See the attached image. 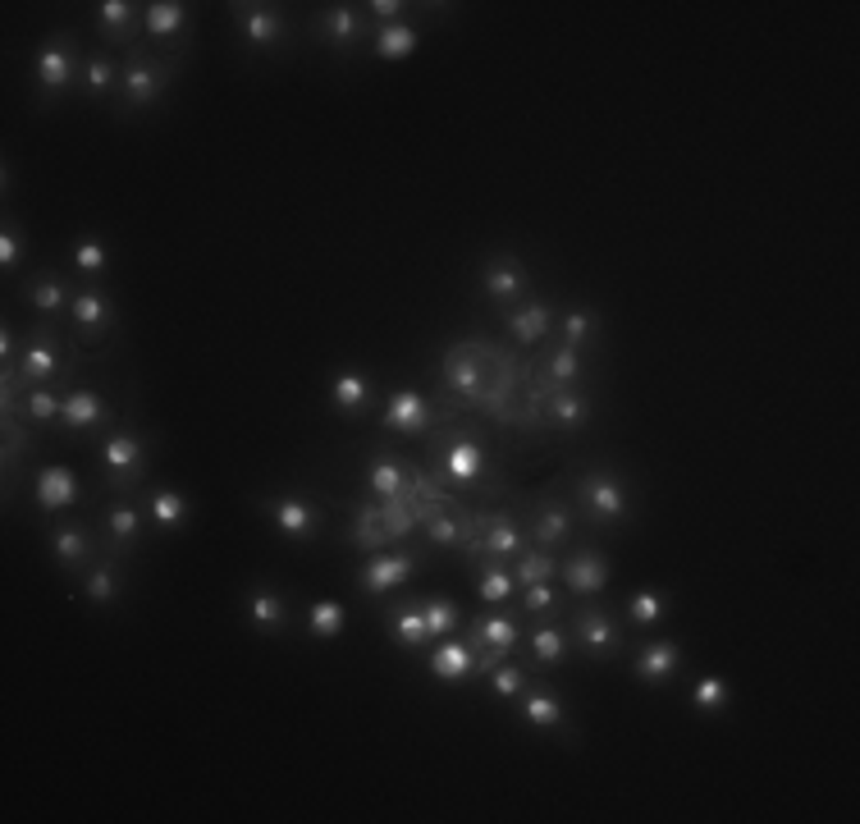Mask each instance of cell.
I'll return each mask as SVG.
<instances>
[{
	"instance_id": "obj_1",
	"label": "cell",
	"mask_w": 860,
	"mask_h": 824,
	"mask_svg": "<svg viewBox=\"0 0 860 824\" xmlns=\"http://www.w3.org/2000/svg\"><path fill=\"white\" fill-rule=\"evenodd\" d=\"M581 499H586V509H591L595 518H604V522H627V513H632V504H627V486L618 477H609V472H591V477H581Z\"/></svg>"
},
{
	"instance_id": "obj_2",
	"label": "cell",
	"mask_w": 860,
	"mask_h": 824,
	"mask_svg": "<svg viewBox=\"0 0 860 824\" xmlns=\"http://www.w3.org/2000/svg\"><path fill=\"white\" fill-rule=\"evenodd\" d=\"M412 568H417L412 554H376V559H366L357 582H362V591H371V596H389V591H398V586L408 582Z\"/></svg>"
},
{
	"instance_id": "obj_3",
	"label": "cell",
	"mask_w": 860,
	"mask_h": 824,
	"mask_svg": "<svg viewBox=\"0 0 860 824\" xmlns=\"http://www.w3.org/2000/svg\"><path fill=\"white\" fill-rule=\"evenodd\" d=\"M481 284H485V293H490L495 303H517V298L527 293V275L517 271L513 257H490L485 261Z\"/></svg>"
},
{
	"instance_id": "obj_4",
	"label": "cell",
	"mask_w": 860,
	"mask_h": 824,
	"mask_svg": "<svg viewBox=\"0 0 860 824\" xmlns=\"http://www.w3.org/2000/svg\"><path fill=\"white\" fill-rule=\"evenodd\" d=\"M426 422H430V408H426V399H421L417 390H398L394 399L385 403V426L389 431L417 435V431H426Z\"/></svg>"
},
{
	"instance_id": "obj_5",
	"label": "cell",
	"mask_w": 860,
	"mask_h": 824,
	"mask_svg": "<svg viewBox=\"0 0 860 824\" xmlns=\"http://www.w3.org/2000/svg\"><path fill=\"white\" fill-rule=\"evenodd\" d=\"M444 472H449L453 486H476L485 477V449L476 440H453L444 449Z\"/></svg>"
},
{
	"instance_id": "obj_6",
	"label": "cell",
	"mask_w": 860,
	"mask_h": 824,
	"mask_svg": "<svg viewBox=\"0 0 860 824\" xmlns=\"http://www.w3.org/2000/svg\"><path fill=\"white\" fill-rule=\"evenodd\" d=\"M426 669H430V678H440V683H463V678L476 673V651L463 646V641H444L440 651L430 655Z\"/></svg>"
},
{
	"instance_id": "obj_7",
	"label": "cell",
	"mask_w": 860,
	"mask_h": 824,
	"mask_svg": "<svg viewBox=\"0 0 860 824\" xmlns=\"http://www.w3.org/2000/svg\"><path fill=\"white\" fill-rule=\"evenodd\" d=\"M69 78H74V55H69V42L51 37V42L37 51V83H42L46 92H60V87H69Z\"/></svg>"
},
{
	"instance_id": "obj_8",
	"label": "cell",
	"mask_w": 860,
	"mask_h": 824,
	"mask_svg": "<svg viewBox=\"0 0 860 824\" xmlns=\"http://www.w3.org/2000/svg\"><path fill=\"white\" fill-rule=\"evenodd\" d=\"M270 518H275L280 536H293V541H307V536L316 532V509L307 504V499H298V495L275 499V504H270Z\"/></svg>"
},
{
	"instance_id": "obj_9",
	"label": "cell",
	"mask_w": 860,
	"mask_h": 824,
	"mask_svg": "<svg viewBox=\"0 0 860 824\" xmlns=\"http://www.w3.org/2000/svg\"><path fill=\"white\" fill-rule=\"evenodd\" d=\"M110 417L106 399L92 390H74L69 399H60V422L69 426V431H92V426H101Z\"/></svg>"
},
{
	"instance_id": "obj_10",
	"label": "cell",
	"mask_w": 860,
	"mask_h": 824,
	"mask_svg": "<svg viewBox=\"0 0 860 824\" xmlns=\"http://www.w3.org/2000/svg\"><path fill=\"white\" fill-rule=\"evenodd\" d=\"M678 669H682V651L673 641H650V646L636 655V678H641V683H668Z\"/></svg>"
},
{
	"instance_id": "obj_11",
	"label": "cell",
	"mask_w": 860,
	"mask_h": 824,
	"mask_svg": "<svg viewBox=\"0 0 860 824\" xmlns=\"http://www.w3.org/2000/svg\"><path fill=\"white\" fill-rule=\"evenodd\" d=\"M33 495H37V504H42V509L60 513V509H69V504L78 499V477L69 472V467H46L42 477H37Z\"/></svg>"
},
{
	"instance_id": "obj_12",
	"label": "cell",
	"mask_w": 860,
	"mask_h": 824,
	"mask_svg": "<svg viewBox=\"0 0 860 824\" xmlns=\"http://www.w3.org/2000/svg\"><path fill=\"white\" fill-rule=\"evenodd\" d=\"M563 577H568V586L577 591V596H595V591H604V586H609V564H604V554L581 550L577 559L563 568Z\"/></svg>"
},
{
	"instance_id": "obj_13",
	"label": "cell",
	"mask_w": 860,
	"mask_h": 824,
	"mask_svg": "<svg viewBox=\"0 0 860 824\" xmlns=\"http://www.w3.org/2000/svg\"><path fill=\"white\" fill-rule=\"evenodd\" d=\"M101 463H106V472L115 481L133 477L142 467V440L138 435H110L106 445H101Z\"/></svg>"
},
{
	"instance_id": "obj_14",
	"label": "cell",
	"mask_w": 860,
	"mask_h": 824,
	"mask_svg": "<svg viewBox=\"0 0 860 824\" xmlns=\"http://www.w3.org/2000/svg\"><path fill=\"white\" fill-rule=\"evenodd\" d=\"M481 554H495V559H508V554L522 550V536H517L513 518L508 513H495V518H481V541H476Z\"/></svg>"
},
{
	"instance_id": "obj_15",
	"label": "cell",
	"mask_w": 860,
	"mask_h": 824,
	"mask_svg": "<svg viewBox=\"0 0 860 824\" xmlns=\"http://www.w3.org/2000/svg\"><path fill=\"white\" fill-rule=\"evenodd\" d=\"M238 28L252 46H275L284 37L280 14H270L266 5H238Z\"/></svg>"
},
{
	"instance_id": "obj_16",
	"label": "cell",
	"mask_w": 860,
	"mask_h": 824,
	"mask_svg": "<svg viewBox=\"0 0 860 824\" xmlns=\"http://www.w3.org/2000/svg\"><path fill=\"white\" fill-rule=\"evenodd\" d=\"M55 367H60V353H55L51 335H46V330H37V335L23 344V353H19V371L28 380H51Z\"/></svg>"
},
{
	"instance_id": "obj_17",
	"label": "cell",
	"mask_w": 860,
	"mask_h": 824,
	"mask_svg": "<svg viewBox=\"0 0 860 824\" xmlns=\"http://www.w3.org/2000/svg\"><path fill=\"white\" fill-rule=\"evenodd\" d=\"M517 646V623L508 614H490V618H476V646L472 651H490V655H504Z\"/></svg>"
},
{
	"instance_id": "obj_18",
	"label": "cell",
	"mask_w": 860,
	"mask_h": 824,
	"mask_svg": "<svg viewBox=\"0 0 860 824\" xmlns=\"http://www.w3.org/2000/svg\"><path fill=\"white\" fill-rule=\"evenodd\" d=\"M161 87H165V69L133 60L129 74H124V101H129V106H147V101L161 97Z\"/></svg>"
},
{
	"instance_id": "obj_19",
	"label": "cell",
	"mask_w": 860,
	"mask_h": 824,
	"mask_svg": "<svg viewBox=\"0 0 860 824\" xmlns=\"http://www.w3.org/2000/svg\"><path fill=\"white\" fill-rule=\"evenodd\" d=\"M330 399L339 412H366V403H371V380H366L362 371H339V376L330 380Z\"/></svg>"
},
{
	"instance_id": "obj_20",
	"label": "cell",
	"mask_w": 860,
	"mask_h": 824,
	"mask_svg": "<svg viewBox=\"0 0 860 824\" xmlns=\"http://www.w3.org/2000/svg\"><path fill=\"white\" fill-rule=\"evenodd\" d=\"M577 641H581V646H586L591 655L618 651V632H613V623L600 614V609H586V614L577 618Z\"/></svg>"
},
{
	"instance_id": "obj_21",
	"label": "cell",
	"mask_w": 860,
	"mask_h": 824,
	"mask_svg": "<svg viewBox=\"0 0 860 824\" xmlns=\"http://www.w3.org/2000/svg\"><path fill=\"white\" fill-rule=\"evenodd\" d=\"M549 321H554V316H549L545 303H527L508 316V330L517 335V344H540V339L549 335Z\"/></svg>"
},
{
	"instance_id": "obj_22",
	"label": "cell",
	"mask_w": 860,
	"mask_h": 824,
	"mask_svg": "<svg viewBox=\"0 0 860 824\" xmlns=\"http://www.w3.org/2000/svg\"><path fill=\"white\" fill-rule=\"evenodd\" d=\"M69 312H74L83 335H101L110 326V316H115L110 312V298H101V293H78L74 303H69Z\"/></svg>"
},
{
	"instance_id": "obj_23",
	"label": "cell",
	"mask_w": 860,
	"mask_h": 824,
	"mask_svg": "<svg viewBox=\"0 0 860 824\" xmlns=\"http://www.w3.org/2000/svg\"><path fill=\"white\" fill-rule=\"evenodd\" d=\"M151 522H156L161 532H179L183 522H188V499H183L179 490H156V495H151Z\"/></svg>"
},
{
	"instance_id": "obj_24",
	"label": "cell",
	"mask_w": 860,
	"mask_h": 824,
	"mask_svg": "<svg viewBox=\"0 0 860 824\" xmlns=\"http://www.w3.org/2000/svg\"><path fill=\"white\" fill-rule=\"evenodd\" d=\"M366 486L376 490L380 499H398V495H403V486H408V472H403L394 458L380 454L376 463H371V472H366Z\"/></svg>"
},
{
	"instance_id": "obj_25",
	"label": "cell",
	"mask_w": 860,
	"mask_h": 824,
	"mask_svg": "<svg viewBox=\"0 0 860 824\" xmlns=\"http://www.w3.org/2000/svg\"><path fill=\"white\" fill-rule=\"evenodd\" d=\"M248 618L257 623L261 632H275L284 623V600L275 596L270 586H257V591L248 596Z\"/></svg>"
},
{
	"instance_id": "obj_26",
	"label": "cell",
	"mask_w": 860,
	"mask_h": 824,
	"mask_svg": "<svg viewBox=\"0 0 860 824\" xmlns=\"http://www.w3.org/2000/svg\"><path fill=\"white\" fill-rule=\"evenodd\" d=\"M417 51V33H412L408 23H385L376 37V55L380 60H408V55Z\"/></svg>"
},
{
	"instance_id": "obj_27",
	"label": "cell",
	"mask_w": 860,
	"mask_h": 824,
	"mask_svg": "<svg viewBox=\"0 0 860 824\" xmlns=\"http://www.w3.org/2000/svg\"><path fill=\"white\" fill-rule=\"evenodd\" d=\"M389 637L398 641V646H426L430 632H426V618H421V605L417 609H398L394 618H389Z\"/></svg>"
},
{
	"instance_id": "obj_28",
	"label": "cell",
	"mask_w": 860,
	"mask_h": 824,
	"mask_svg": "<svg viewBox=\"0 0 860 824\" xmlns=\"http://www.w3.org/2000/svg\"><path fill=\"white\" fill-rule=\"evenodd\" d=\"M568 532H572V513L563 509V504H545V509L536 513V541L540 545L568 541Z\"/></svg>"
},
{
	"instance_id": "obj_29",
	"label": "cell",
	"mask_w": 860,
	"mask_h": 824,
	"mask_svg": "<svg viewBox=\"0 0 860 824\" xmlns=\"http://www.w3.org/2000/svg\"><path fill=\"white\" fill-rule=\"evenodd\" d=\"M307 632L321 641H334L339 632H344V605H334V600H321V605L307 609Z\"/></svg>"
},
{
	"instance_id": "obj_30",
	"label": "cell",
	"mask_w": 860,
	"mask_h": 824,
	"mask_svg": "<svg viewBox=\"0 0 860 824\" xmlns=\"http://www.w3.org/2000/svg\"><path fill=\"white\" fill-rule=\"evenodd\" d=\"M522 715H527V724H536V728H554V724H563V705L554 692H531L527 705H522Z\"/></svg>"
},
{
	"instance_id": "obj_31",
	"label": "cell",
	"mask_w": 860,
	"mask_h": 824,
	"mask_svg": "<svg viewBox=\"0 0 860 824\" xmlns=\"http://www.w3.org/2000/svg\"><path fill=\"white\" fill-rule=\"evenodd\" d=\"M549 417L559 426H586L591 422V399H581V394H554L549 399Z\"/></svg>"
},
{
	"instance_id": "obj_32",
	"label": "cell",
	"mask_w": 860,
	"mask_h": 824,
	"mask_svg": "<svg viewBox=\"0 0 860 824\" xmlns=\"http://www.w3.org/2000/svg\"><path fill=\"white\" fill-rule=\"evenodd\" d=\"M421 618H426L430 637H449V632L458 628V618H463V614H458V605H453V600L435 596V600H426V605H421Z\"/></svg>"
},
{
	"instance_id": "obj_33",
	"label": "cell",
	"mask_w": 860,
	"mask_h": 824,
	"mask_svg": "<svg viewBox=\"0 0 860 824\" xmlns=\"http://www.w3.org/2000/svg\"><path fill=\"white\" fill-rule=\"evenodd\" d=\"M513 573H504V568H495V564H485L481 568V582H476V591H481V600L485 605H504L508 596H513Z\"/></svg>"
},
{
	"instance_id": "obj_34",
	"label": "cell",
	"mask_w": 860,
	"mask_h": 824,
	"mask_svg": "<svg viewBox=\"0 0 860 824\" xmlns=\"http://www.w3.org/2000/svg\"><path fill=\"white\" fill-rule=\"evenodd\" d=\"M183 5H170V0H161V5H147V33L151 37H174L183 28Z\"/></svg>"
},
{
	"instance_id": "obj_35",
	"label": "cell",
	"mask_w": 860,
	"mask_h": 824,
	"mask_svg": "<svg viewBox=\"0 0 860 824\" xmlns=\"http://www.w3.org/2000/svg\"><path fill=\"white\" fill-rule=\"evenodd\" d=\"M691 705H696L700 715H719V710H728V683H723V678H700L696 692H691Z\"/></svg>"
},
{
	"instance_id": "obj_36",
	"label": "cell",
	"mask_w": 860,
	"mask_h": 824,
	"mask_svg": "<svg viewBox=\"0 0 860 824\" xmlns=\"http://www.w3.org/2000/svg\"><path fill=\"white\" fill-rule=\"evenodd\" d=\"M325 33H330V42L348 46V42H357V33H362V19H357V10H348V5H334V10L325 14Z\"/></svg>"
},
{
	"instance_id": "obj_37",
	"label": "cell",
	"mask_w": 860,
	"mask_h": 824,
	"mask_svg": "<svg viewBox=\"0 0 860 824\" xmlns=\"http://www.w3.org/2000/svg\"><path fill=\"white\" fill-rule=\"evenodd\" d=\"M106 527H110V536H115V545H133L142 532V518H138V509H129V504H115V509L106 513Z\"/></svg>"
},
{
	"instance_id": "obj_38",
	"label": "cell",
	"mask_w": 860,
	"mask_h": 824,
	"mask_svg": "<svg viewBox=\"0 0 860 824\" xmlns=\"http://www.w3.org/2000/svg\"><path fill=\"white\" fill-rule=\"evenodd\" d=\"M627 614H632L636 628H655L659 618H664V596H659V591H636V596L627 600Z\"/></svg>"
},
{
	"instance_id": "obj_39",
	"label": "cell",
	"mask_w": 860,
	"mask_h": 824,
	"mask_svg": "<svg viewBox=\"0 0 860 824\" xmlns=\"http://www.w3.org/2000/svg\"><path fill=\"white\" fill-rule=\"evenodd\" d=\"M426 536L435 545H463L467 541V527L453 518V513H430V518H426Z\"/></svg>"
},
{
	"instance_id": "obj_40",
	"label": "cell",
	"mask_w": 860,
	"mask_h": 824,
	"mask_svg": "<svg viewBox=\"0 0 860 824\" xmlns=\"http://www.w3.org/2000/svg\"><path fill=\"white\" fill-rule=\"evenodd\" d=\"M55 554H60V564H83L87 559V536L74 532V527H60V532L51 536Z\"/></svg>"
},
{
	"instance_id": "obj_41",
	"label": "cell",
	"mask_w": 860,
	"mask_h": 824,
	"mask_svg": "<svg viewBox=\"0 0 860 824\" xmlns=\"http://www.w3.org/2000/svg\"><path fill=\"white\" fill-rule=\"evenodd\" d=\"M74 266L83 275H101L110 266V252H106V243H97V239H83L78 243V252H74Z\"/></svg>"
},
{
	"instance_id": "obj_42",
	"label": "cell",
	"mask_w": 860,
	"mask_h": 824,
	"mask_svg": "<svg viewBox=\"0 0 860 824\" xmlns=\"http://www.w3.org/2000/svg\"><path fill=\"white\" fill-rule=\"evenodd\" d=\"M554 559H549V554H527V559H522V564H517V577L513 582H522V586H536V582H549V577H554Z\"/></svg>"
},
{
	"instance_id": "obj_43",
	"label": "cell",
	"mask_w": 860,
	"mask_h": 824,
	"mask_svg": "<svg viewBox=\"0 0 860 824\" xmlns=\"http://www.w3.org/2000/svg\"><path fill=\"white\" fill-rule=\"evenodd\" d=\"M28 303H33L37 312H60V307H65V284L60 280H37L33 289H28Z\"/></svg>"
},
{
	"instance_id": "obj_44",
	"label": "cell",
	"mask_w": 860,
	"mask_h": 824,
	"mask_svg": "<svg viewBox=\"0 0 860 824\" xmlns=\"http://www.w3.org/2000/svg\"><path fill=\"white\" fill-rule=\"evenodd\" d=\"M97 23L106 28V33L119 37L133 23V5H124V0H101V5H97Z\"/></svg>"
},
{
	"instance_id": "obj_45",
	"label": "cell",
	"mask_w": 860,
	"mask_h": 824,
	"mask_svg": "<svg viewBox=\"0 0 860 824\" xmlns=\"http://www.w3.org/2000/svg\"><path fill=\"white\" fill-rule=\"evenodd\" d=\"M531 655H536L540 664H559L563 660V632L559 628H540L536 637H531Z\"/></svg>"
},
{
	"instance_id": "obj_46",
	"label": "cell",
	"mask_w": 860,
	"mask_h": 824,
	"mask_svg": "<svg viewBox=\"0 0 860 824\" xmlns=\"http://www.w3.org/2000/svg\"><path fill=\"white\" fill-rule=\"evenodd\" d=\"M577 376H581V358H577V348H559V353L549 358V380H554V385H572Z\"/></svg>"
},
{
	"instance_id": "obj_47",
	"label": "cell",
	"mask_w": 860,
	"mask_h": 824,
	"mask_svg": "<svg viewBox=\"0 0 860 824\" xmlns=\"http://www.w3.org/2000/svg\"><path fill=\"white\" fill-rule=\"evenodd\" d=\"M23 417H28V422H51V417H60V399L46 394V390H33L23 399Z\"/></svg>"
},
{
	"instance_id": "obj_48",
	"label": "cell",
	"mask_w": 860,
	"mask_h": 824,
	"mask_svg": "<svg viewBox=\"0 0 860 824\" xmlns=\"http://www.w3.org/2000/svg\"><path fill=\"white\" fill-rule=\"evenodd\" d=\"M591 335H595V321L586 312H568V316H563V339H568V348L586 344Z\"/></svg>"
},
{
	"instance_id": "obj_49",
	"label": "cell",
	"mask_w": 860,
	"mask_h": 824,
	"mask_svg": "<svg viewBox=\"0 0 860 824\" xmlns=\"http://www.w3.org/2000/svg\"><path fill=\"white\" fill-rule=\"evenodd\" d=\"M115 591H119V582H115V573H110V568H97V573L87 577V596L97 600V605H110V600H115Z\"/></svg>"
},
{
	"instance_id": "obj_50",
	"label": "cell",
	"mask_w": 860,
	"mask_h": 824,
	"mask_svg": "<svg viewBox=\"0 0 860 824\" xmlns=\"http://www.w3.org/2000/svg\"><path fill=\"white\" fill-rule=\"evenodd\" d=\"M110 83H115V69L106 60H87V92L101 97V92H110Z\"/></svg>"
},
{
	"instance_id": "obj_51",
	"label": "cell",
	"mask_w": 860,
	"mask_h": 824,
	"mask_svg": "<svg viewBox=\"0 0 860 824\" xmlns=\"http://www.w3.org/2000/svg\"><path fill=\"white\" fill-rule=\"evenodd\" d=\"M490 687H495V696H504V701H508V696L522 692V673H517V669H499V664H495V669H490Z\"/></svg>"
},
{
	"instance_id": "obj_52",
	"label": "cell",
	"mask_w": 860,
	"mask_h": 824,
	"mask_svg": "<svg viewBox=\"0 0 860 824\" xmlns=\"http://www.w3.org/2000/svg\"><path fill=\"white\" fill-rule=\"evenodd\" d=\"M527 609H531V614H545V609H554V591H549L545 582L527 586Z\"/></svg>"
},
{
	"instance_id": "obj_53",
	"label": "cell",
	"mask_w": 860,
	"mask_h": 824,
	"mask_svg": "<svg viewBox=\"0 0 860 824\" xmlns=\"http://www.w3.org/2000/svg\"><path fill=\"white\" fill-rule=\"evenodd\" d=\"M0 266H5V271H14V266H19V234H14V229H5V234H0Z\"/></svg>"
},
{
	"instance_id": "obj_54",
	"label": "cell",
	"mask_w": 860,
	"mask_h": 824,
	"mask_svg": "<svg viewBox=\"0 0 860 824\" xmlns=\"http://www.w3.org/2000/svg\"><path fill=\"white\" fill-rule=\"evenodd\" d=\"M366 10L376 14V19H380V23H394V19H398V14L408 10V5H403V0H376V5H366Z\"/></svg>"
},
{
	"instance_id": "obj_55",
	"label": "cell",
	"mask_w": 860,
	"mask_h": 824,
	"mask_svg": "<svg viewBox=\"0 0 860 824\" xmlns=\"http://www.w3.org/2000/svg\"><path fill=\"white\" fill-rule=\"evenodd\" d=\"M0 358H5V362L14 358V330H10V326L0 330Z\"/></svg>"
}]
</instances>
